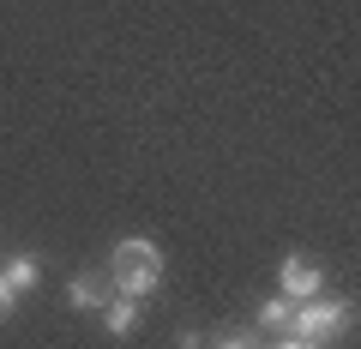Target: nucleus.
<instances>
[{
	"instance_id": "nucleus-7",
	"label": "nucleus",
	"mask_w": 361,
	"mask_h": 349,
	"mask_svg": "<svg viewBox=\"0 0 361 349\" xmlns=\"http://www.w3.org/2000/svg\"><path fill=\"white\" fill-rule=\"evenodd\" d=\"M289 313H295V301H289V295H271L265 307H259L253 325H265V331H289Z\"/></svg>"
},
{
	"instance_id": "nucleus-1",
	"label": "nucleus",
	"mask_w": 361,
	"mask_h": 349,
	"mask_svg": "<svg viewBox=\"0 0 361 349\" xmlns=\"http://www.w3.org/2000/svg\"><path fill=\"white\" fill-rule=\"evenodd\" d=\"M109 283H115V295H157L163 289V247L145 241V235H127V241L109 253Z\"/></svg>"
},
{
	"instance_id": "nucleus-5",
	"label": "nucleus",
	"mask_w": 361,
	"mask_h": 349,
	"mask_svg": "<svg viewBox=\"0 0 361 349\" xmlns=\"http://www.w3.org/2000/svg\"><path fill=\"white\" fill-rule=\"evenodd\" d=\"M0 271H6V283H13L18 295H30V289L42 283V259H37V253H13L6 265H0Z\"/></svg>"
},
{
	"instance_id": "nucleus-2",
	"label": "nucleus",
	"mask_w": 361,
	"mask_h": 349,
	"mask_svg": "<svg viewBox=\"0 0 361 349\" xmlns=\"http://www.w3.org/2000/svg\"><path fill=\"white\" fill-rule=\"evenodd\" d=\"M349 301H325V295H313V301H295V313H289V337H307V343H325V337H337V331H349Z\"/></svg>"
},
{
	"instance_id": "nucleus-10",
	"label": "nucleus",
	"mask_w": 361,
	"mask_h": 349,
	"mask_svg": "<svg viewBox=\"0 0 361 349\" xmlns=\"http://www.w3.org/2000/svg\"><path fill=\"white\" fill-rule=\"evenodd\" d=\"M277 349H319V343H307V337H289V331H283V343H277Z\"/></svg>"
},
{
	"instance_id": "nucleus-3",
	"label": "nucleus",
	"mask_w": 361,
	"mask_h": 349,
	"mask_svg": "<svg viewBox=\"0 0 361 349\" xmlns=\"http://www.w3.org/2000/svg\"><path fill=\"white\" fill-rule=\"evenodd\" d=\"M277 295H289V301H313V295H325V271L313 265L307 253H289L283 265H277Z\"/></svg>"
},
{
	"instance_id": "nucleus-4",
	"label": "nucleus",
	"mask_w": 361,
	"mask_h": 349,
	"mask_svg": "<svg viewBox=\"0 0 361 349\" xmlns=\"http://www.w3.org/2000/svg\"><path fill=\"white\" fill-rule=\"evenodd\" d=\"M66 301H73L78 313H103L109 301H115V283H109V271H97V265H85V271L66 283Z\"/></svg>"
},
{
	"instance_id": "nucleus-9",
	"label": "nucleus",
	"mask_w": 361,
	"mask_h": 349,
	"mask_svg": "<svg viewBox=\"0 0 361 349\" xmlns=\"http://www.w3.org/2000/svg\"><path fill=\"white\" fill-rule=\"evenodd\" d=\"M211 349H253V331H223Z\"/></svg>"
},
{
	"instance_id": "nucleus-8",
	"label": "nucleus",
	"mask_w": 361,
	"mask_h": 349,
	"mask_svg": "<svg viewBox=\"0 0 361 349\" xmlns=\"http://www.w3.org/2000/svg\"><path fill=\"white\" fill-rule=\"evenodd\" d=\"M13 307H18V289H13V283H6V271H0V325L13 319Z\"/></svg>"
},
{
	"instance_id": "nucleus-6",
	"label": "nucleus",
	"mask_w": 361,
	"mask_h": 349,
	"mask_svg": "<svg viewBox=\"0 0 361 349\" xmlns=\"http://www.w3.org/2000/svg\"><path fill=\"white\" fill-rule=\"evenodd\" d=\"M103 325H109V337H133V331H139V301H133V295H115V301L103 307Z\"/></svg>"
}]
</instances>
